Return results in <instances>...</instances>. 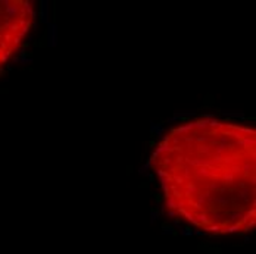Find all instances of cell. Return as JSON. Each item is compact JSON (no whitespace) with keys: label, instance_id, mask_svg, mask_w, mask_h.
I'll return each instance as SVG.
<instances>
[{"label":"cell","instance_id":"6da1fadb","mask_svg":"<svg viewBox=\"0 0 256 254\" xmlns=\"http://www.w3.org/2000/svg\"><path fill=\"white\" fill-rule=\"evenodd\" d=\"M152 166L168 210L215 235L248 232L256 222V132L220 119L174 128Z\"/></svg>","mask_w":256,"mask_h":254},{"label":"cell","instance_id":"7a4b0ae2","mask_svg":"<svg viewBox=\"0 0 256 254\" xmlns=\"http://www.w3.org/2000/svg\"><path fill=\"white\" fill-rule=\"evenodd\" d=\"M34 16V6L28 0H0V68L21 46Z\"/></svg>","mask_w":256,"mask_h":254}]
</instances>
